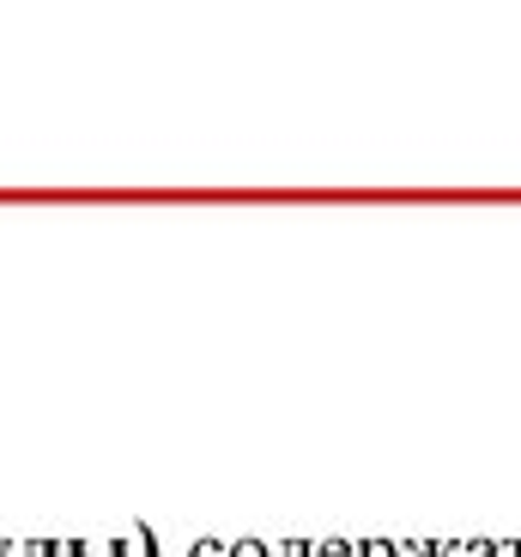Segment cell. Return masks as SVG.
Wrapping results in <instances>:
<instances>
[{
	"instance_id": "obj_6",
	"label": "cell",
	"mask_w": 521,
	"mask_h": 557,
	"mask_svg": "<svg viewBox=\"0 0 521 557\" xmlns=\"http://www.w3.org/2000/svg\"><path fill=\"white\" fill-rule=\"evenodd\" d=\"M315 545H303V540H285V545H273V557H310Z\"/></svg>"
},
{
	"instance_id": "obj_4",
	"label": "cell",
	"mask_w": 521,
	"mask_h": 557,
	"mask_svg": "<svg viewBox=\"0 0 521 557\" xmlns=\"http://www.w3.org/2000/svg\"><path fill=\"white\" fill-rule=\"evenodd\" d=\"M231 557H273V545H261V540H231Z\"/></svg>"
},
{
	"instance_id": "obj_5",
	"label": "cell",
	"mask_w": 521,
	"mask_h": 557,
	"mask_svg": "<svg viewBox=\"0 0 521 557\" xmlns=\"http://www.w3.org/2000/svg\"><path fill=\"white\" fill-rule=\"evenodd\" d=\"M358 557H395V540H358Z\"/></svg>"
},
{
	"instance_id": "obj_1",
	"label": "cell",
	"mask_w": 521,
	"mask_h": 557,
	"mask_svg": "<svg viewBox=\"0 0 521 557\" xmlns=\"http://www.w3.org/2000/svg\"><path fill=\"white\" fill-rule=\"evenodd\" d=\"M103 557H158V540L152 528H127L115 540H103Z\"/></svg>"
},
{
	"instance_id": "obj_2",
	"label": "cell",
	"mask_w": 521,
	"mask_h": 557,
	"mask_svg": "<svg viewBox=\"0 0 521 557\" xmlns=\"http://www.w3.org/2000/svg\"><path fill=\"white\" fill-rule=\"evenodd\" d=\"M310 557H358V545H352V540H322Z\"/></svg>"
},
{
	"instance_id": "obj_3",
	"label": "cell",
	"mask_w": 521,
	"mask_h": 557,
	"mask_svg": "<svg viewBox=\"0 0 521 557\" xmlns=\"http://www.w3.org/2000/svg\"><path fill=\"white\" fill-rule=\"evenodd\" d=\"M188 557H231V545L225 540H195V545H188Z\"/></svg>"
}]
</instances>
